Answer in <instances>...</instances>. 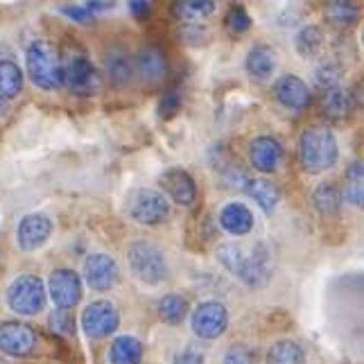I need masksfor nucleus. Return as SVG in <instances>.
I'll list each match as a JSON object with an SVG mask.
<instances>
[{
    "label": "nucleus",
    "instance_id": "obj_1",
    "mask_svg": "<svg viewBox=\"0 0 364 364\" xmlns=\"http://www.w3.org/2000/svg\"><path fill=\"white\" fill-rule=\"evenodd\" d=\"M335 134L326 127H310L299 138V163L308 174H319L331 170L337 163Z\"/></svg>",
    "mask_w": 364,
    "mask_h": 364
},
{
    "label": "nucleus",
    "instance_id": "obj_2",
    "mask_svg": "<svg viewBox=\"0 0 364 364\" xmlns=\"http://www.w3.org/2000/svg\"><path fill=\"white\" fill-rule=\"evenodd\" d=\"M61 77L66 89L80 97L97 95L102 89V77L80 46L66 48V53L61 55Z\"/></svg>",
    "mask_w": 364,
    "mask_h": 364
},
{
    "label": "nucleus",
    "instance_id": "obj_3",
    "mask_svg": "<svg viewBox=\"0 0 364 364\" xmlns=\"http://www.w3.org/2000/svg\"><path fill=\"white\" fill-rule=\"evenodd\" d=\"M25 66L34 86H39L43 91H57L59 86H64L61 77V55L55 50L53 43L43 39H36L30 43L28 55H25Z\"/></svg>",
    "mask_w": 364,
    "mask_h": 364
},
{
    "label": "nucleus",
    "instance_id": "obj_4",
    "mask_svg": "<svg viewBox=\"0 0 364 364\" xmlns=\"http://www.w3.org/2000/svg\"><path fill=\"white\" fill-rule=\"evenodd\" d=\"M46 285L39 276L23 274L7 287V306L21 317L39 315L46 308Z\"/></svg>",
    "mask_w": 364,
    "mask_h": 364
},
{
    "label": "nucleus",
    "instance_id": "obj_5",
    "mask_svg": "<svg viewBox=\"0 0 364 364\" xmlns=\"http://www.w3.org/2000/svg\"><path fill=\"white\" fill-rule=\"evenodd\" d=\"M129 269L138 281L145 285H156L166 281L168 276V262L163 251L152 242H134L127 249Z\"/></svg>",
    "mask_w": 364,
    "mask_h": 364
},
{
    "label": "nucleus",
    "instance_id": "obj_6",
    "mask_svg": "<svg viewBox=\"0 0 364 364\" xmlns=\"http://www.w3.org/2000/svg\"><path fill=\"white\" fill-rule=\"evenodd\" d=\"M127 213L129 218L145 227H156L170 218V202L168 197L152 191V188H138L127 197Z\"/></svg>",
    "mask_w": 364,
    "mask_h": 364
},
{
    "label": "nucleus",
    "instance_id": "obj_7",
    "mask_svg": "<svg viewBox=\"0 0 364 364\" xmlns=\"http://www.w3.org/2000/svg\"><path fill=\"white\" fill-rule=\"evenodd\" d=\"M39 346V335L28 323L3 321L0 323V353L9 358H30Z\"/></svg>",
    "mask_w": 364,
    "mask_h": 364
},
{
    "label": "nucleus",
    "instance_id": "obj_8",
    "mask_svg": "<svg viewBox=\"0 0 364 364\" xmlns=\"http://www.w3.org/2000/svg\"><path fill=\"white\" fill-rule=\"evenodd\" d=\"M118 323H120L118 310L107 299L93 301L82 312V328L91 340H105L111 333H116Z\"/></svg>",
    "mask_w": 364,
    "mask_h": 364
},
{
    "label": "nucleus",
    "instance_id": "obj_9",
    "mask_svg": "<svg viewBox=\"0 0 364 364\" xmlns=\"http://www.w3.org/2000/svg\"><path fill=\"white\" fill-rule=\"evenodd\" d=\"M193 333L202 340H218L229 326V312L220 301H204L193 310Z\"/></svg>",
    "mask_w": 364,
    "mask_h": 364
},
{
    "label": "nucleus",
    "instance_id": "obj_10",
    "mask_svg": "<svg viewBox=\"0 0 364 364\" xmlns=\"http://www.w3.org/2000/svg\"><path fill=\"white\" fill-rule=\"evenodd\" d=\"M48 292L57 308H75L82 299V279L73 269H55L50 274Z\"/></svg>",
    "mask_w": 364,
    "mask_h": 364
},
{
    "label": "nucleus",
    "instance_id": "obj_11",
    "mask_svg": "<svg viewBox=\"0 0 364 364\" xmlns=\"http://www.w3.org/2000/svg\"><path fill=\"white\" fill-rule=\"evenodd\" d=\"M50 235H53V220L43 213H30L18 222L16 242L23 251H36L50 240Z\"/></svg>",
    "mask_w": 364,
    "mask_h": 364
},
{
    "label": "nucleus",
    "instance_id": "obj_12",
    "mask_svg": "<svg viewBox=\"0 0 364 364\" xmlns=\"http://www.w3.org/2000/svg\"><path fill=\"white\" fill-rule=\"evenodd\" d=\"M84 281L91 290L107 292L118 281V262L109 254H93L84 260Z\"/></svg>",
    "mask_w": 364,
    "mask_h": 364
},
{
    "label": "nucleus",
    "instance_id": "obj_13",
    "mask_svg": "<svg viewBox=\"0 0 364 364\" xmlns=\"http://www.w3.org/2000/svg\"><path fill=\"white\" fill-rule=\"evenodd\" d=\"M247 287L251 290H260L265 287L272 279V260H269V251L265 245H256V249L251 251V256L245 258L240 272L235 274Z\"/></svg>",
    "mask_w": 364,
    "mask_h": 364
},
{
    "label": "nucleus",
    "instance_id": "obj_14",
    "mask_svg": "<svg viewBox=\"0 0 364 364\" xmlns=\"http://www.w3.org/2000/svg\"><path fill=\"white\" fill-rule=\"evenodd\" d=\"M161 186L168 197L179 206H193L197 202V186L193 177L181 168H170L161 174Z\"/></svg>",
    "mask_w": 364,
    "mask_h": 364
},
{
    "label": "nucleus",
    "instance_id": "obj_15",
    "mask_svg": "<svg viewBox=\"0 0 364 364\" xmlns=\"http://www.w3.org/2000/svg\"><path fill=\"white\" fill-rule=\"evenodd\" d=\"M249 161L258 172H276L283 163V145L272 136H258L249 145Z\"/></svg>",
    "mask_w": 364,
    "mask_h": 364
},
{
    "label": "nucleus",
    "instance_id": "obj_16",
    "mask_svg": "<svg viewBox=\"0 0 364 364\" xmlns=\"http://www.w3.org/2000/svg\"><path fill=\"white\" fill-rule=\"evenodd\" d=\"M274 97L285 109L304 111L310 105V89L304 80H299L296 75H283V77L274 84Z\"/></svg>",
    "mask_w": 364,
    "mask_h": 364
},
{
    "label": "nucleus",
    "instance_id": "obj_17",
    "mask_svg": "<svg viewBox=\"0 0 364 364\" xmlns=\"http://www.w3.org/2000/svg\"><path fill=\"white\" fill-rule=\"evenodd\" d=\"M136 68H138V75L143 77V82L149 86L163 84L168 80V59L154 46H145L138 50Z\"/></svg>",
    "mask_w": 364,
    "mask_h": 364
},
{
    "label": "nucleus",
    "instance_id": "obj_18",
    "mask_svg": "<svg viewBox=\"0 0 364 364\" xmlns=\"http://www.w3.org/2000/svg\"><path fill=\"white\" fill-rule=\"evenodd\" d=\"M355 102H353V93L342 89V86H335V89L326 91L323 100H321V114L323 118H328L333 122L346 120L353 111Z\"/></svg>",
    "mask_w": 364,
    "mask_h": 364
},
{
    "label": "nucleus",
    "instance_id": "obj_19",
    "mask_svg": "<svg viewBox=\"0 0 364 364\" xmlns=\"http://www.w3.org/2000/svg\"><path fill=\"white\" fill-rule=\"evenodd\" d=\"M220 227L231 235H247L251 229H254V215H251V210L245 204L233 202L222 208Z\"/></svg>",
    "mask_w": 364,
    "mask_h": 364
},
{
    "label": "nucleus",
    "instance_id": "obj_20",
    "mask_svg": "<svg viewBox=\"0 0 364 364\" xmlns=\"http://www.w3.org/2000/svg\"><path fill=\"white\" fill-rule=\"evenodd\" d=\"M323 18L333 28H353L360 21V5L355 0H326Z\"/></svg>",
    "mask_w": 364,
    "mask_h": 364
},
{
    "label": "nucleus",
    "instance_id": "obj_21",
    "mask_svg": "<svg viewBox=\"0 0 364 364\" xmlns=\"http://www.w3.org/2000/svg\"><path fill=\"white\" fill-rule=\"evenodd\" d=\"M342 188L335 181H323L312 193V204L321 218H335L342 208Z\"/></svg>",
    "mask_w": 364,
    "mask_h": 364
},
{
    "label": "nucleus",
    "instance_id": "obj_22",
    "mask_svg": "<svg viewBox=\"0 0 364 364\" xmlns=\"http://www.w3.org/2000/svg\"><path fill=\"white\" fill-rule=\"evenodd\" d=\"M276 70V53L274 48L260 43L254 46L247 55V73L256 80H267Z\"/></svg>",
    "mask_w": 364,
    "mask_h": 364
},
{
    "label": "nucleus",
    "instance_id": "obj_23",
    "mask_svg": "<svg viewBox=\"0 0 364 364\" xmlns=\"http://www.w3.org/2000/svg\"><path fill=\"white\" fill-rule=\"evenodd\" d=\"M143 360V344L132 335H120L111 342L109 362L111 364H141Z\"/></svg>",
    "mask_w": 364,
    "mask_h": 364
},
{
    "label": "nucleus",
    "instance_id": "obj_24",
    "mask_svg": "<svg viewBox=\"0 0 364 364\" xmlns=\"http://www.w3.org/2000/svg\"><path fill=\"white\" fill-rule=\"evenodd\" d=\"M245 191L262 210L267 213V215H272V213L276 210V206H279V202H281V191L267 179H249Z\"/></svg>",
    "mask_w": 364,
    "mask_h": 364
},
{
    "label": "nucleus",
    "instance_id": "obj_25",
    "mask_svg": "<svg viewBox=\"0 0 364 364\" xmlns=\"http://www.w3.org/2000/svg\"><path fill=\"white\" fill-rule=\"evenodd\" d=\"M23 91V70L11 59H0V102L18 97Z\"/></svg>",
    "mask_w": 364,
    "mask_h": 364
},
{
    "label": "nucleus",
    "instance_id": "obj_26",
    "mask_svg": "<svg viewBox=\"0 0 364 364\" xmlns=\"http://www.w3.org/2000/svg\"><path fill=\"white\" fill-rule=\"evenodd\" d=\"M344 202L355 208H364V161L353 163L344 174V188H342Z\"/></svg>",
    "mask_w": 364,
    "mask_h": 364
},
{
    "label": "nucleus",
    "instance_id": "obj_27",
    "mask_svg": "<svg viewBox=\"0 0 364 364\" xmlns=\"http://www.w3.org/2000/svg\"><path fill=\"white\" fill-rule=\"evenodd\" d=\"M172 11L183 23H197L215 11V0H177Z\"/></svg>",
    "mask_w": 364,
    "mask_h": 364
},
{
    "label": "nucleus",
    "instance_id": "obj_28",
    "mask_svg": "<svg viewBox=\"0 0 364 364\" xmlns=\"http://www.w3.org/2000/svg\"><path fill=\"white\" fill-rule=\"evenodd\" d=\"M107 75L116 86L129 84L132 75H134V64H132L129 55L122 53V50H111L107 55Z\"/></svg>",
    "mask_w": 364,
    "mask_h": 364
},
{
    "label": "nucleus",
    "instance_id": "obj_29",
    "mask_svg": "<svg viewBox=\"0 0 364 364\" xmlns=\"http://www.w3.org/2000/svg\"><path fill=\"white\" fill-rule=\"evenodd\" d=\"M294 46H296V53L301 57H317L323 48V32L317 25H306V28H301L296 39H294Z\"/></svg>",
    "mask_w": 364,
    "mask_h": 364
},
{
    "label": "nucleus",
    "instance_id": "obj_30",
    "mask_svg": "<svg viewBox=\"0 0 364 364\" xmlns=\"http://www.w3.org/2000/svg\"><path fill=\"white\" fill-rule=\"evenodd\" d=\"M306 353L296 342L292 340H281L272 344L267 353V364H304Z\"/></svg>",
    "mask_w": 364,
    "mask_h": 364
},
{
    "label": "nucleus",
    "instance_id": "obj_31",
    "mask_svg": "<svg viewBox=\"0 0 364 364\" xmlns=\"http://www.w3.org/2000/svg\"><path fill=\"white\" fill-rule=\"evenodd\" d=\"M109 7H111L109 0H86V3H77V5H61V14L77 23H91L97 14H102Z\"/></svg>",
    "mask_w": 364,
    "mask_h": 364
},
{
    "label": "nucleus",
    "instance_id": "obj_32",
    "mask_svg": "<svg viewBox=\"0 0 364 364\" xmlns=\"http://www.w3.org/2000/svg\"><path fill=\"white\" fill-rule=\"evenodd\" d=\"M188 315V301L181 294H166L159 301V317L170 326H179Z\"/></svg>",
    "mask_w": 364,
    "mask_h": 364
},
{
    "label": "nucleus",
    "instance_id": "obj_33",
    "mask_svg": "<svg viewBox=\"0 0 364 364\" xmlns=\"http://www.w3.org/2000/svg\"><path fill=\"white\" fill-rule=\"evenodd\" d=\"M342 80V66L335 61H326L315 70V86L321 91H331L335 86H340Z\"/></svg>",
    "mask_w": 364,
    "mask_h": 364
},
{
    "label": "nucleus",
    "instance_id": "obj_34",
    "mask_svg": "<svg viewBox=\"0 0 364 364\" xmlns=\"http://www.w3.org/2000/svg\"><path fill=\"white\" fill-rule=\"evenodd\" d=\"M48 326L53 333L70 337V335H75V315L70 312V308H57V310L50 312Z\"/></svg>",
    "mask_w": 364,
    "mask_h": 364
},
{
    "label": "nucleus",
    "instance_id": "obj_35",
    "mask_svg": "<svg viewBox=\"0 0 364 364\" xmlns=\"http://www.w3.org/2000/svg\"><path fill=\"white\" fill-rule=\"evenodd\" d=\"M218 260L231 274H237V272H240V267H242V262H245L242 249L235 247V245H222V247H218Z\"/></svg>",
    "mask_w": 364,
    "mask_h": 364
},
{
    "label": "nucleus",
    "instance_id": "obj_36",
    "mask_svg": "<svg viewBox=\"0 0 364 364\" xmlns=\"http://www.w3.org/2000/svg\"><path fill=\"white\" fill-rule=\"evenodd\" d=\"M224 23H227V30L237 36V34L249 32L251 16L247 14V9L242 5H235V7H231V11L227 14V18H224Z\"/></svg>",
    "mask_w": 364,
    "mask_h": 364
},
{
    "label": "nucleus",
    "instance_id": "obj_37",
    "mask_svg": "<svg viewBox=\"0 0 364 364\" xmlns=\"http://www.w3.org/2000/svg\"><path fill=\"white\" fill-rule=\"evenodd\" d=\"M220 172H222V181L227 188H237V191H242V188H247L249 183V177L247 172L237 166V163H227V166H220Z\"/></svg>",
    "mask_w": 364,
    "mask_h": 364
},
{
    "label": "nucleus",
    "instance_id": "obj_38",
    "mask_svg": "<svg viewBox=\"0 0 364 364\" xmlns=\"http://www.w3.org/2000/svg\"><path fill=\"white\" fill-rule=\"evenodd\" d=\"M222 364H254V353H251L247 346L235 344L224 353Z\"/></svg>",
    "mask_w": 364,
    "mask_h": 364
},
{
    "label": "nucleus",
    "instance_id": "obj_39",
    "mask_svg": "<svg viewBox=\"0 0 364 364\" xmlns=\"http://www.w3.org/2000/svg\"><path fill=\"white\" fill-rule=\"evenodd\" d=\"M179 109H181V95H179L177 91H168L166 95H163L161 107H159V111H161V116H163V118L174 116Z\"/></svg>",
    "mask_w": 364,
    "mask_h": 364
},
{
    "label": "nucleus",
    "instance_id": "obj_40",
    "mask_svg": "<svg viewBox=\"0 0 364 364\" xmlns=\"http://www.w3.org/2000/svg\"><path fill=\"white\" fill-rule=\"evenodd\" d=\"M172 364H204V350H199L197 346H186L174 355Z\"/></svg>",
    "mask_w": 364,
    "mask_h": 364
},
{
    "label": "nucleus",
    "instance_id": "obj_41",
    "mask_svg": "<svg viewBox=\"0 0 364 364\" xmlns=\"http://www.w3.org/2000/svg\"><path fill=\"white\" fill-rule=\"evenodd\" d=\"M129 9L134 18L145 21L149 16V11H152V0H129Z\"/></svg>",
    "mask_w": 364,
    "mask_h": 364
},
{
    "label": "nucleus",
    "instance_id": "obj_42",
    "mask_svg": "<svg viewBox=\"0 0 364 364\" xmlns=\"http://www.w3.org/2000/svg\"><path fill=\"white\" fill-rule=\"evenodd\" d=\"M353 102L364 111V80H360L353 89Z\"/></svg>",
    "mask_w": 364,
    "mask_h": 364
},
{
    "label": "nucleus",
    "instance_id": "obj_43",
    "mask_svg": "<svg viewBox=\"0 0 364 364\" xmlns=\"http://www.w3.org/2000/svg\"><path fill=\"white\" fill-rule=\"evenodd\" d=\"M362 39H364V34H362Z\"/></svg>",
    "mask_w": 364,
    "mask_h": 364
}]
</instances>
